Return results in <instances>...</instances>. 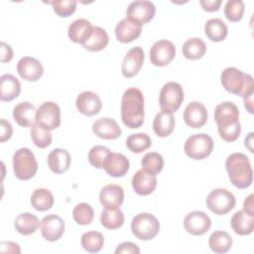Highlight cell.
<instances>
[{
    "label": "cell",
    "instance_id": "42",
    "mask_svg": "<svg viewBox=\"0 0 254 254\" xmlns=\"http://www.w3.org/2000/svg\"><path fill=\"white\" fill-rule=\"evenodd\" d=\"M245 5L242 0H228L224 6V15L230 22H239L244 14Z\"/></svg>",
    "mask_w": 254,
    "mask_h": 254
},
{
    "label": "cell",
    "instance_id": "10",
    "mask_svg": "<svg viewBox=\"0 0 254 254\" xmlns=\"http://www.w3.org/2000/svg\"><path fill=\"white\" fill-rule=\"evenodd\" d=\"M36 123L50 131L61 125V109L56 102L46 101L42 103L36 114Z\"/></svg>",
    "mask_w": 254,
    "mask_h": 254
},
{
    "label": "cell",
    "instance_id": "18",
    "mask_svg": "<svg viewBox=\"0 0 254 254\" xmlns=\"http://www.w3.org/2000/svg\"><path fill=\"white\" fill-rule=\"evenodd\" d=\"M184 120L191 128L202 127L207 121L206 107L198 101L190 102L185 108Z\"/></svg>",
    "mask_w": 254,
    "mask_h": 254
},
{
    "label": "cell",
    "instance_id": "3",
    "mask_svg": "<svg viewBox=\"0 0 254 254\" xmlns=\"http://www.w3.org/2000/svg\"><path fill=\"white\" fill-rule=\"evenodd\" d=\"M225 169L232 185L237 189H247L253 181V171L248 157L240 152L230 154L225 161Z\"/></svg>",
    "mask_w": 254,
    "mask_h": 254
},
{
    "label": "cell",
    "instance_id": "45",
    "mask_svg": "<svg viewBox=\"0 0 254 254\" xmlns=\"http://www.w3.org/2000/svg\"><path fill=\"white\" fill-rule=\"evenodd\" d=\"M114 253L115 254H139L140 249L135 243L130 241H125L120 243L116 247Z\"/></svg>",
    "mask_w": 254,
    "mask_h": 254
},
{
    "label": "cell",
    "instance_id": "24",
    "mask_svg": "<svg viewBox=\"0 0 254 254\" xmlns=\"http://www.w3.org/2000/svg\"><path fill=\"white\" fill-rule=\"evenodd\" d=\"M36 107L28 101L18 103L13 109V118L21 127H32L36 123Z\"/></svg>",
    "mask_w": 254,
    "mask_h": 254
},
{
    "label": "cell",
    "instance_id": "5",
    "mask_svg": "<svg viewBox=\"0 0 254 254\" xmlns=\"http://www.w3.org/2000/svg\"><path fill=\"white\" fill-rule=\"evenodd\" d=\"M13 170L17 179L29 181L38 171V163L34 153L28 148H20L13 155Z\"/></svg>",
    "mask_w": 254,
    "mask_h": 254
},
{
    "label": "cell",
    "instance_id": "33",
    "mask_svg": "<svg viewBox=\"0 0 254 254\" xmlns=\"http://www.w3.org/2000/svg\"><path fill=\"white\" fill-rule=\"evenodd\" d=\"M204 33L212 42L223 41L228 34L226 24L219 18H212L206 21L204 25Z\"/></svg>",
    "mask_w": 254,
    "mask_h": 254
},
{
    "label": "cell",
    "instance_id": "28",
    "mask_svg": "<svg viewBox=\"0 0 254 254\" xmlns=\"http://www.w3.org/2000/svg\"><path fill=\"white\" fill-rule=\"evenodd\" d=\"M40 226V219L31 212L20 213L14 221L15 229L22 235H31L35 233Z\"/></svg>",
    "mask_w": 254,
    "mask_h": 254
},
{
    "label": "cell",
    "instance_id": "15",
    "mask_svg": "<svg viewBox=\"0 0 254 254\" xmlns=\"http://www.w3.org/2000/svg\"><path fill=\"white\" fill-rule=\"evenodd\" d=\"M143 63L144 52L141 47H134L129 50L125 55L121 64V71L123 76L127 78L135 76L140 71Z\"/></svg>",
    "mask_w": 254,
    "mask_h": 254
},
{
    "label": "cell",
    "instance_id": "38",
    "mask_svg": "<svg viewBox=\"0 0 254 254\" xmlns=\"http://www.w3.org/2000/svg\"><path fill=\"white\" fill-rule=\"evenodd\" d=\"M142 169L152 175L159 174L164 167V159L157 152H149L141 160Z\"/></svg>",
    "mask_w": 254,
    "mask_h": 254
},
{
    "label": "cell",
    "instance_id": "13",
    "mask_svg": "<svg viewBox=\"0 0 254 254\" xmlns=\"http://www.w3.org/2000/svg\"><path fill=\"white\" fill-rule=\"evenodd\" d=\"M211 220L209 216L199 210H194L186 215L184 219V227L186 231L191 235L199 236L209 230Z\"/></svg>",
    "mask_w": 254,
    "mask_h": 254
},
{
    "label": "cell",
    "instance_id": "14",
    "mask_svg": "<svg viewBox=\"0 0 254 254\" xmlns=\"http://www.w3.org/2000/svg\"><path fill=\"white\" fill-rule=\"evenodd\" d=\"M64 228V221L57 214H49L41 220V233L47 241L55 242L59 240L63 236Z\"/></svg>",
    "mask_w": 254,
    "mask_h": 254
},
{
    "label": "cell",
    "instance_id": "41",
    "mask_svg": "<svg viewBox=\"0 0 254 254\" xmlns=\"http://www.w3.org/2000/svg\"><path fill=\"white\" fill-rule=\"evenodd\" d=\"M31 138L34 144L40 149H45L49 147L52 144V140H53L51 131L48 129H45L44 127L40 126L37 123H35L31 127Z\"/></svg>",
    "mask_w": 254,
    "mask_h": 254
},
{
    "label": "cell",
    "instance_id": "49",
    "mask_svg": "<svg viewBox=\"0 0 254 254\" xmlns=\"http://www.w3.org/2000/svg\"><path fill=\"white\" fill-rule=\"evenodd\" d=\"M13 59V50L10 45L5 42L1 43V62L8 63Z\"/></svg>",
    "mask_w": 254,
    "mask_h": 254
},
{
    "label": "cell",
    "instance_id": "26",
    "mask_svg": "<svg viewBox=\"0 0 254 254\" xmlns=\"http://www.w3.org/2000/svg\"><path fill=\"white\" fill-rule=\"evenodd\" d=\"M124 200V190L118 185H106L99 192V201L104 207H119Z\"/></svg>",
    "mask_w": 254,
    "mask_h": 254
},
{
    "label": "cell",
    "instance_id": "2",
    "mask_svg": "<svg viewBox=\"0 0 254 254\" xmlns=\"http://www.w3.org/2000/svg\"><path fill=\"white\" fill-rule=\"evenodd\" d=\"M144 96L137 87H129L121 99V119L130 129L140 128L144 123Z\"/></svg>",
    "mask_w": 254,
    "mask_h": 254
},
{
    "label": "cell",
    "instance_id": "47",
    "mask_svg": "<svg viewBox=\"0 0 254 254\" xmlns=\"http://www.w3.org/2000/svg\"><path fill=\"white\" fill-rule=\"evenodd\" d=\"M222 1L221 0H200L199 4L202 9L206 12H215L219 9Z\"/></svg>",
    "mask_w": 254,
    "mask_h": 254
},
{
    "label": "cell",
    "instance_id": "46",
    "mask_svg": "<svg viewBox=\"0 0 254 254\" xmlns=\"http://www.w3.org/2000/svg\"><path fill=\"white\" fill-rule=\"evenodd\" d=\"M13 134V128L9 121L1 119V128H0V142H5L11 138Z\"/></svg>",
    "mask_w": 254,
    "mask_h": 254
},
{
    "label": "cell",
    "instance_id": "27",
    "mask_svg": "<svg viewBox=\"0 0 254 254\" xmlns=\"http://www.w3.org/2000/svg\"><path fill=\"white\" fill-rule=\"evenodd\" d=\"M21 83L13 74H3L0 77V99L2 101H12L19 96Z\"/></svg>",
    "mask_w": 254,
    "mask_h": 254
},
{
    "label": "cell",
    "instance_id": "17",
    "mask_svg": "<svg viewBox=\"0 0 254 254\" xmlns=\"http://www.w3.org/2000/svg\"><path fill=\"white\" fill-rule=\"evenodd\" d=\"M75 106L79 113L85 116H93L99 113L102 103L99 96L95 92L86 90L77 95Z\"/></svg>",
    "mask_w": 254,
    "mask_h": 254
},
{
    "label": "cell",
    "instance_id": "11",
    "mask_svg": "<svg viewBox=\"0 0 254 254\" xmlns=\"http://www.w3.org/2000/svg\"><path fill=\"white\" fill-rule=\"evenodd\" d=\"M176 56V47L169 40H159L150 49L151 64L156 66L168 65Z\"/></svg>",
    "mask_w": 254,
    "mask_h": 254
},
{
    "label": "cell",
    "instance_id": "4",
    "mask_svg": "<svg viewBox=\"0 0 254 254\" xmlns=\"http://www.w3.org/2000/svg\"><path fill=\"white\" fill-rule=\"evenodd\" d=\"M220 82L224 89L238 96H248L254 93L253 77L240 69L229 66L220 74Z\"/></svg>",
    "mask_w": 254,
    "mask_h": 254
},
{
    "label": "cell",
    "instance_id": "9",
    "mask_svg": "<svg viewBox=\"0 0 254 254\" xmlns=\"http://www.w3.org/2000/svg\"><path fill=\"white\" fill-rule=\"evenodd\" d=\"M206 206L210 211L217 215L228 213L236 203L233 193L226 189H214L211 190L205 199Z\"/></svg>",
    "mask_w": 254,
    "mask_h": 254
},
{
    "label": "cell",
    "instance_id": "40",
    "mask_svg": "<svg viewBox=\"0 0 254 254\" xmlns=\"http://www.w3.org/2000/svg\"><path fill=\"white\" fill-rule=\"evenodd\" d=\"M94 217L93 208L86 202H80L72 209V218L79 225H88Z\"/></svg>",
    "mask_w": 254,
    "mask_h": 254
},
{
    "label": "cell",
    "instance_id": "32",
    "mask_svg": "<svg viewBox=\"0 0 254 254\" xmlns=\"http://www.w3.org/2000/svg\"><path fill=\"white\" fill-rule=\"evenodd\" d=\"M108 42L109 38L107 32L103 28L93 26L90 37L82 46L89 52H99L106 48Z\"/></svg>",
    "mask_w": 254,
    "mask_h": 254
},
{
    "label": "cell",
    "instance_id": "44",
    "mask_svg": "<svg viewBox=\"0 0 254 254\" xmlns=\"http://www.w3.org/2000/svg\"><path fill=\"white\" fill-rule=\"evenodd\" d=\"M52 4L55 13L60 17H69L76 9L77 2L74 0H64V1H53Z\"/></svg>",
    "mask_w": 254,
    "mask_h": 254
},
{
    "label": "cell",
    "instance_id": "36",
    "mask_svg": "<svg viewBox=\"0 0 254 254\" xmlns=\"http://www.w3.org/2000/svg\"><path fill=\"white\" fill-rule=\"evenodd\" d=\"M30 202L38 211H46L52 208L55 202L53 193L47 189H37L31 195Z\"/></svg>",
    "mask_w": 254,
    "mask_h": 254
},
{
    "label": "cell",
    "instance_id": "48",
    "mask_svg": "<svg viewBox=\"0 0 254 254\" xmlns=\"http://www.w3.org/2000/svg\"><path fill=\"white\" fill-rule=\"evenodd\" d=\"M1 253H21L20 246L12 241H3L0 244Z\"/></svg>",
    "mask_w": 254,
    "mask_h": 254
},
{
    "label": "cell",
    "instance_id": "1",
    "mask_svg": "<svg viewBox=\"0 0 254 254\" xmlns=\"http://www.w3.org/2000/svg\"><path fill=\"white\" fill-rule=\"evenodd\" d=\"M214 120L217 124L219 136L225 142H234L241 133L239 109L235 103L224 101L214 109Z\"/></svg>",
    "mask_w": 254,
    "mask_h": 254
},
{
    "label": "cell",
    "instance_id": "20",
    "mask_svg": "<svg viewBox=\"0 0 254 254\" xmlns=\"http://www.w3.org/2000/svg\"><path fill=\"white\" fill-rule=\"evenodd\" d=\"M157 177L143 169L138 170L132 178V188L139 195H148L152 193L157 187Z\"/></svg>",
    "mask_w": 254,
    "mask_h": 254
},
{
    "label": "cell",
    "instance_id": "34",
    "mask_svg": "<svg viewBox=\"0 0 254 254\" xmlns=\"http://www.w3.org/2000/svg\"><path fill=\"white\" fill-rule=\"evenodd\" d=\"M208 245L214 253H226L232 246V237L225 231L216 230L210 234L208 238Z\"/></svg>",
    "mask_w": 254,
    "mask_h": 254
},
{
    "label": "cell",
    "instance_id": "35",
    "mask_svg": "<svg viewBox=\"0 0 254 254\" xmlns=\"http://www.w3.org/2000/svg\"><path fill=\"white\" fill-rule=\"evenodd\" d=\"M206 52V45L200 38H190L187 40L182 48L183 56L191 61L201 59Z\"/></svg>",
    "mask_w": 254,
    "mask_h": 254
},
{
    "label": "cell",
    "instance_id": "29",
    "mask_svg": "<svg viewBox=\"0 0 254 254\" xmlns=\"http://www.w3.org/2000/svg\"><path fill=\"white\" fill-rule=\"evenodd\" d=\"M230 225L236 234L249 235L254 228V216L247 214L243 210H238L232 215Z\"/></svg>",
    "mask_w": 254,
    "mask_h": 254
},
{
    "label": "cell",
    "instance_id": "7",
    "mask_svg": "<svg viewBox=\"0 0 254 254\" xmlns=\"http://www.w3.org/2000/svg\"><path fill=\"white\" fill-rule=\"evenodd\" d=\"M213 139L205 134L199 133L190 136L184 145L185 153L192 160L200 161L208 157L213 150Z\"/></svg>",
    "mask_w": 254,
    "mask_h": 254
},
{
    "label": "cell",
    "instance_id": "50",
    "mask_svg": "<svg viewBox=\"0 0 254 254\" xmlns=\"http://www.w3.org/2000/svg\"><path fill=\"white\" fill-rule=\"evenodd\" d=\"M253 193L249 194L245 199H244V202H243V211L246 212L247 214L251 215V216H254V209H253Z\"/></svg>",
    "mask_w": 254,
    "mask_h": 254
},
{
    "label": "cell",
    "instance_id": "6",
    "mask_svg": "<svg viewBox=\"0 0 254 254\" xmlns=\"http://www.w3.org/2000/svg\"><path fill=\"white\" fill-rule=\"evenodd\" d=\"M131 231L133 235L143 241L155 238L160 231V222L157 217L148 212L135 215L131 221Z\"/></svg>",
    "mask_w": 254,
    "mask_h": 254
},
{
    "label": "cell",
    "instance_id": "16",
    "mask_svg": "<svg viewBox=\"0 0 254 254\" xmlns=\"http://www.w3.org/2000/svg\"><path fill=\"white\" fill-rule=\"evenodd\" d=\"M17 71L23 79L27 81H37L42 77L44 68L37 59L23 57L17 63Z\"/></svg>",
    "mask_w": 254,
    "mask_h": 254
},
{
    "label": "cell",
    "instance_id": "31",
    "mask_svg": "<svg viewBox=\"0 0 254 254\" xmlns=\"http://www.w3.org/2000/svg\"><path fill=\"white\" fill-rule=\"evenodd\" d=\"M100 223L107 229H117L124 223V214L117 206L104 207L100 214Z\"/></svg>",
    "mask_w": 254,
    "mask_h": 254
},
{
    "label": "cell",
    "instance_id": "23",
    "mask_svg": "<svg viewBox=\"0 0 254 254\" xmlns=\"http://www.w3.org/2000/svg\"><path fill=\"white\" fill-rule=\"evenodd\" d=\"M93 26L91 23L84 19L79 18L74 20L67 29V35L71 42L83 45L91 35Z\"/></svg>",
    "mask_w": 254,
    "mask_h": 254
},
{
    "label": "cell",
    "instance_id": "52",
    "mask_svg": "<svg viewBox=\"0 0 254 254\" xmlns=\"http://www.w3.org/2000/svg\"><path fill=\"white\" fill-rule=\"evenodd\" d=\"M252 143H253V132H250L247 137L245 138V147L253 153V148H252Z\"/></svg>",
    "mask_w": 254,
    "mask_h": 254
},
{
    "label": "cell",
    "instance_id": "22",
    "mask_svg": "<svg viewBox=\"0 0 254 254\" xmlns=\"http://www.w3.org/2000/svg\"><path fill=\"white\" fill-rule=\"evenodd\" d=\"M92 131L97 137L104 140L117 139L122 133L118 123L109 117H102L97 119L92 124Z\"/></svg>",
    "mask_w": 254,
    "mask_h": 254
},
{
    "label": "cell",
    "instance_id": "21",
    "mask_svg": "<svg viewBox=\"0 0 254 254\" xmlns=\"http://www.w3.org/2000/svg\"><path fill=\"white\" fill-rule=\"evenodd\" d=\"M142 32V25L124 18L119 21L115 27V36L118 42L128 44L140 37Z\"/></svg>",
    "mask_w": 254,
    "mask_h": 254
},
{
    "label": "cell",
    "instance_id": "51",
    "mask_svg": "<svg viewBox=\"0 0 254 254\" xmlns=\"http://www.w3.org/2000/svg\"><path fill=\"white\" fill-rule=\"evenodd\" d=\"M243 100H244V106H245L246 110L252 114L253 113V94L244 96Z\"/></svg>",
    "mask_w": 254,
    "mask_h": 254
},
{
    "label": "cell",
    "instance_id": "39",
    "mask_svg": "<svg viewBox=\"0 0 254 254\" xmlns=\"http://www.w3.org/2000/svg\"><path fill=\"white\" fill-rule=\"evenodd\" d=\"M152 145V140L146 133L132 134L126 139L127 148L133 153H142L149 149Z\"/></svg>",
    "mask_w": 254,
    "mask_h": 254
},
{
    "label": "cell",
    "instance_id": "19",
    "mask_svg": "<svg viewBox=\"0 0 254 254\" xmlns=\"http://www.w3.org/2000/svg\"><path fill=\"white\" fill-rule=\"evenodd\" d=\"M130 163L126 156L121 153L111 152L104 161L103 169L105 172L113 178L124 177L129 171Z\"/></svg>",
    "mask_w": 254,
    "mask_h": 254
},
{
    "label": "cell",
    "instance_id": "25",
    "mask_svg": "<svg viewBox=\"0 0 254 254\" xmlns=\"http://www.w3.org/2000/svg\"><path fill=\"white\" fill-rule=\"evenodd\" d=\"M47 163L53 173L64 174L69 169L70 155L64 149L56 148L49 154Z\"/></svg>",
    "mask_w": 254,
    "mask_h": 254
},
{
    "label": "cell",
    "instance_id": "8",
    "mask_svg": "<svg viewBox=\"0 0 254 254\" xmlns=\"http://www.w3.org/2000/svg\"><path fill=\"white\" fill-rule=\"evenodd\" d=\"M184 90L180 83L169 81L163 85L159 94V104L162 111L173 114L182 105Z\"/></svg>",
    "mask_w": 254,
    "mask_h": 254
},
{
    "label": "cell",
    "instance_id": "37",
    "mask_svg": "<svg viewBox=\"0 0 254 254\" xmlns=\"http://www.w3.org/2000/svg\"><path fill=\"white\" fill-rule=\"evenodd\" d=\"M80 243L85 251L89 253H97L103 247L104 237L98 231H87L81 235Z\"/></svg>",
    "mask_w": 254,
    "mask_h": 254
},
{
    "label": "cell",
    "instance_id": "12",
    "mask_svg": "<svg viewBox=\"0 0 254 254\" xmlns=\"http://www.w3.org/2000/svg\"><path fill=\"white\" fill-rule=\"evenodd\" d=\"M156 13V7L153 2L147 0H138L131 2L126 10V18L144 25L150 22Z\"/></svg>",
    "mask_w": 254,
    "mask_h": 254
},
{
    "label": "cell",
    "instance_id": "43",
    "mask_svg": "<svg viewBox=\"0 0 254 254\" xmlns=\"http://www.w3.org/2000/svg\"><path fill=\"white\" fill-rule=\"evenodd\" d=\"M111 151L102 145L92 147L88 153V162L96 169H103V164Z\"/></svg>",
    "mask_w": 254,
    "mask_h": 254
},
{
    "label": "cell",
    "instance_id": "30",
    "mask_svg": "<svg viewBox=\"0 0 254 254\" xmlns=\"http://www.w3.org/2000/svg\"><path fill=\"white\" fill-rule=\"evenodd\" d=\"M175 124L176 121L173 114L161 111L154 118L153 130L157 136L167 137L174 131Z\"/></svg>",
    "mask_w": 254,
    "mask_h": 254
}]
</instances>
